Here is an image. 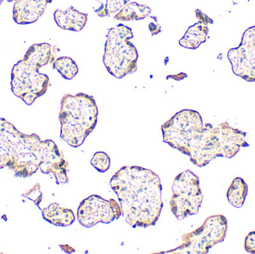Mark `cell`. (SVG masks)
<instances>
[{
	"mask_svg": "<svg viewBox=\"0 0 255 254\" xmlns=\"http://www.w3.org/2000/svg\"><path fill=\"white\" fill-rule=\"evenodd\" d=\"M163 142L204 167L219 157L232 158L242 147H248L247 133L224 122L214 128L205 124L199 112L184 109L161 126Z\"/></svg>",
	"mask_w": 255,
	"mask_h": 254,
	"instance_id": "1",
	"label": "cell"
},
{
	"mask_svg": "<svg viewBox=\"0 0 255 254\" xmlns=\"http://www.w3.org/2000/svg\"><path fill=\"white\" fill-rule=\"evenodd\" d=\"M68 162L55 142L37 134H22L0 118V169L7 167L16 177H31L40 169L52 174L58 185L69 183Z\"/></svg>",
	"mask_w": 255,
	"mask_h": 254,
	"instance_id": "2",
	"label": "cell"
},
{
	"mask_svg": "<svg viewBox=\"0 0 255 254\" xmlns=\"http://www.w3.org/2000/svg\"><path fill=\"white\" fill-rule=\"evenodd\" d=\"M110 186L130 227L146 228L156 225L163 204L161 182L155 172L136 166L124 167L114 174Z\"/></svg>",
	"mask_w": 255,
	"mask_h": 254,
	"instance_id": "3",
	"label": "cell"
},
{
	"mask_svg": "<svg viewBox=\"0 0 255 254\" xmlns=\"http://www.w3.org/2000/svg\"><path fill=\"white\" fill-rule=\"evenodd\" d=\"M60 49L49 43H36L30 46L25 56L13 66L11 71V90L27 105L44 95L50 86L49 76L39 72L41 67L52 64Z\"/></svg>",
	"mask_w": 255,
	"mask_h": 254,
	"instance_id": "4",
	"label": "cell"
},
{
	"mask_svg": "<svg viewBox=\"0 0 255 254\" xmlns=\"http://www.w3.org/2000/svg\"><path fill=\"white\" fill-rule=\"evenodd\" d=\"M99 109L95 98L84 92L66 94L60 108L61 138L69 146L78 148L95 129Z\"/></svg>",
	"mask_w": 255,
	"mask_h": 254,
	"instance_id": "5",
	"label": "cell"
},
{
	"mask_svg": "<svg viewBox=\"0 0 255 254\" xmlns=\"http://www.w3.org/2000/svg\"><path fill=\"white\" fill-rule=\"evenodd\" d=\"M133 37L131 28L119 24L111 28L105 45L103 64L114 77L122 79L137 70V50L130 42Z\"/></svg>",
	"mask_w": 255,
	"mask_h": 254,
	"instance_id": "6",
	"label": "cell"
},
{
	"mask_svg": "<svg viewBox=\"0 0 255 254\" xmlns=\"http://www.w3.org/2000/svg\"><path fill=\"white\" fill-rule=\"evenodd\" d=\"M228 220L223 215H214L205 219L202 226L184 234L182 243L173 250L160 252L169 254H206L226 237Z\"/></svg>",
	"mask_w": 255,
	"mask_h": 254,
	"instance_id": "7",
	"label": "cell"
},
{
	"mask_svg": "<svg viewBox=\"0 0 255 254\" xmlns=\"http://www.w3.org/2000/svg\"><path fill=\"white\" fill-rule=\"evenodd\" d=\"M169 201L171 211L178 221L196 215L203 201L199 177L186 170L175 177Z\"/></svg>",
	"mask_w": 255,
	"mask_h": 254,
	"instance_id": "8",
	"label": "cell"
},
{
	"mask_svg": "<svg viewBox=\"0 0 255 254\" xmlns=\"http://www.w3.org/2000/svg\"><path fill=\"white\" fill-rule=\"evenodd\" d=\"M124 216L121 206L115 199L106 200L100 195H93L79 204L77 219L86 228L97 224H109Z\"/></svg>",
	"mask_w": 255,
	"mask_h": 254,
	"instance_id": "9",
	"label": "cell"
},
{
	"mask_svg": "<svg viewBox=\"0 0 255 254\" xmlns=\"http://www.w3.org/2000/svg\"><path fill=\"white\" fill-rule=\"evenodd\" d=\"M228 58L236 76L255 82V25L244 33L241 44L229 50Z\"/></svg>",
	"mask_w": 255,
	"mask_h": 254,
	"instance_id": "10",
	"label": "cell"
},
{
	"mask_svg": "<svg viewBox=\"0 0 255 254\" xmlns=\"http://www.w3.org/2000/svg\"><path fill=\"white\" fill-rule=\"evenodd\" d=\"M88 14L79 11L73 7L65 10H55L54 19L57 25L64 30L79 32L82 31L88 22Z\"/></svg>",
	"mask_w": 255,
	"mask_h": 254,
	"instance_id": "11",
	"label": "cell"
},
{
	"mask_svg": "<svg viewBox=\"0 0 255 254\" xmlns=\"http://www.w3.org/2000/svg\"><path fill=\"white\" fill-rule=\"evenodd\" d=\"M44 220L57 227H68L76 221V216L70 209L60 207L58 203H52L42 210Z\"/></svg>",
	"mask_w": 255,
	"mask_h": 254,
	"instance_id": "12",
	"label": "cell"
},
{
	"mask_svg": "<svg viewBox=\"0 0 255 254\" xmlns=\"http://www.w3.org/2000/svg\"><path fill=\"white\" fill-rule=\"evenodd\" d=\"M209 33L207 24L198 21L191 25L179 40L180 46L188 49H197L202 43L206 42Z\"/></svg>",
	"mask_w": 255,
	"mask_h": 254,
	"instance_id": "13",
	"label": "cell"
},
{
	"mask_svg": "<svg viewBox=\"0 0 255 254\" xmlns=\"http://www.w3.org/2000/svg\"><path fill=\"white\" fill-rule=\"evenodd\" d=\"M151 13V9L148 5L136 1H128L116 13L115 19L119 21L141 20L149 16Z\"/></svg>",
	"mask_w": 255,
	"mask_h": 254,
	"instance_id": "14",
	"label": "cell"
},
{
	"mask_svg": "<svg viewBox=\"0 0 255 254\" xmlns=\"http://www.w3.org/2000/svg\"><path fill=\"white\" fill-rule=\"evenodd\" d=\"M248 185L241 177H236L232 181L227 192L229 203L236 208H241L245 203L248 195Z\"/></svg>",
	"mask_w": 255,
	"mask_h": 254,
	"instance_id": "15",
	"label": "cell"
},
{
	"mask_svg": "<svg viewBox=\"0 0 255 254\" xmlns=\"http://www.w3.org/2000/svg\"><path fill=\"white\" fill-rule=\"evenodd\" d=\"M52 65L54 70H57L66 80H72L79 73L77 64L70 57L57 58Z\"/></svg>",
	"mask_w": 255,
	"mask_h": 254,
	"instance_id": "16",
	"label": "cell"
},
{
	"mask_svg": "<svg viewBox=\"0 0 255 254\" xmlns=\"http://www.w3.org/2000/svg\"><path fill=\"white\" fill-rule=\"evenodd\" d=\"M128 1L129 0H106V2L102 4L95 11L101 17L109 16L118 13Z\"/></svg>",
	"mask_w": 255,
	"mask_h": 254,
	"instance_id": "17",
	"label": "cell"
},
{
	"mask_svg": "<svg viewBox=\"0 0 255 254\" xmlns=\"http://www.w3.org/2000/svg\"><path fill=\"white\" fill-rule=\"evenodd\" d=\"M91 164L97 171L105 173L110 169L111 158L106 152H98L94 154Z\"/></svg>",
	"mask_w": 255,
	"mask_h": 254,
	"instance_id": "18",
	"label": "cell"
},
{
	"mask_svg": "<svg viewBox=\"0 0 255 254\" xmlns=\"http://www.w3.org/2000/svg\"><path fill=\"white\" fill-rule=\"evenodd\" d=\"M22 195L25 197V198L31 200L37 207H39V204L41 202L42 198H43L42 192L40 191V186L39 183L34 185V187L31 188L29 190H27L26 192L22 193Z\"/></svg>",
	"mask_w": 255,
	"mask_h": 254,
	"instance_id": "19",
	"label": "cell"
},
{
	"mask_svg": "<svg viewBox=\"0 0 255 254\" xmlns=\"http://www.w3.org/2000/svg\"><path fill=\"white\" fill-rule=\"evenodd\" d=\"M244 248L248 253L255 254V231L250 232L246 237Z\"/></svg>",
	"mask_w": 255,
	"mask_h": 254,
	"instance_id": "20",
	"label": "cell"
},
{
	"mask_svg": "<svg viewBox=\"0 0 255 254\" xmlns=\"http://www.w3.org/2000/svg\"><path fill=\"white\" fill-rule=\"evenodd\" d=\"M196 16L198 21H201V22H204V23L207 24V25L212 24L214 22L212 19H211L209 16H207L205 13H203L202 10H199V9L196 10Z\"/></svg>",
	"mask_w": 255,
	"mask_h": 254,
	"instance_id": "21",
	"label": "cell"
},
{
	"mask_svg": "<svg viewBox=\"0 0 255 254\" xmlns=\"http://www.w3.org/2000/svg\"><path fill=\"white\" fill-rule=\"evenodd\" d=\"M148 28H149L152 35H156L161 31V27L157 22H150L149 25H148Z\"/></svg>",
	"mask_w": 255,
	"mask_h": 254,
	"instance_id": "22",
	"label": "cell"
}]
</instances>
